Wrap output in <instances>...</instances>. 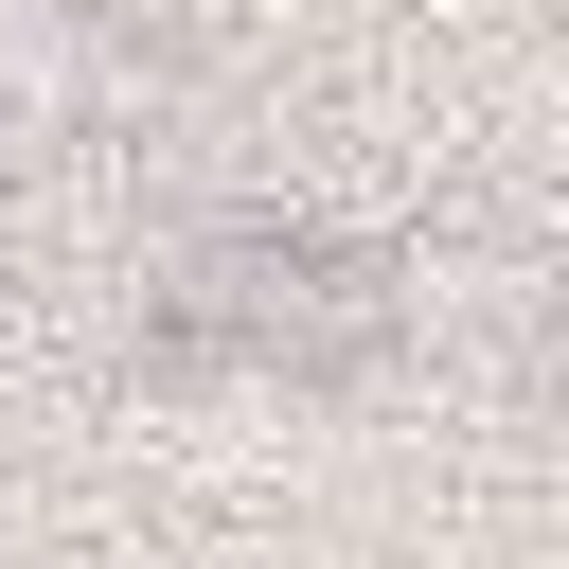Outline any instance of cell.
Returning a JSON list of instances; mask_svg holds the SVG:
<instances>
[{
  "label": "cell",
  "instance_id": "1",
  "mask_svg": "<svg viewBox=\"0 0 569 569\" xmlns=\"http://www.w3.org/2000/svg\"><path fill=\"white\" fill-rule=\"evenodd\" d=\"M178 356H231V373H320V356H356L373 320H391V284L338 249V231H302V213H231V231H196L178 267H160V302H142Z\"/></svg>",
  "mask_w": 569,
  "mask_h": 569
}]
</instances>
